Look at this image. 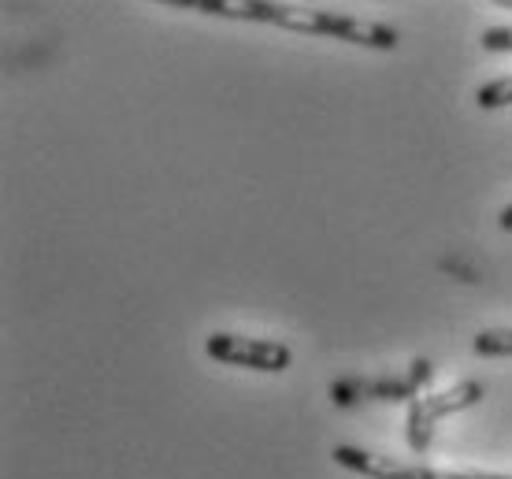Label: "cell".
I'll use <instances>...</instances> for the list:
<instances>
[{
  "mask_svg": "<svg viewBox=\"0 0 512 479\" xmlns=\"http://www.w3.org/2000/svg\"><path fill=\"white\" fill-rule=\"evenodd\" d=\"M331 457L342 468L357 472L364 479H472V472H446V468L412 465V461H397L390 454H375V450H360V446H334Z\"/></svg>",
  "mask_w": 512,
  "mask_h": 479,
  "instance_id": "obj_5",
  "label": "cell"
},
{
  "mask_svg": "<svg viewBox=\"0 0 512 479\" xmlns=\"http://www.w3.org/2000/svg\"><path fill=\"white\" fill-rule=\"evenodd\" d=\"M494 4H501V8H512V0H494Z\"/></svg>",
  "mask_w": 512,
  "mask_h": 479,
  "instance_id": "obj_11",
  "label": "cell"
},
{
  "mask_svg": "<svg viewBox=\"0 0 512 479\" xmlns=\"http://www.w3.org/2000/svg\"><path fill=\"white\" fill-rule=\"evenodd\" d=\"M472 350L479 357H512V327H490L472 338Z\"/></svg>",
  "mask_w": 512,
  "mask_h": 479,
  "instance_id": "obj_7",
  "label": "cell"
},
{
  "mask_svg": "<svg viewBox=\"0 0 512 479\" xmlns=\"http://www.w3.org/2000/svg\"><path fill=\"white\" fill-rule=\"evenodd\" d=\"M167 8H186V12L216 15V19H238V23H271L279 26L290 4L279 0H156Z\"/></svg>",
  "mask_w": 512,
  "mask_h": 479,
  "instance_id": "obj_6",
  "label": "cell"
},
{
  "mask_svg": "<svg viewBox=\"0 0 512 479\" xmlns=\"http://www.w3.org/2000/svg\"><path fill=\"white\" fill-rule=\"evenodd\" d=\"M498 227H501V231H512V205H505V208H501Z\"/></svg>",
  "mask_w": 512,
  "mask_h": 479,
  "instance_id": "obj_10",
  "label": "cell"
},
{
  "mask_svg": "<svg viewBox=\"0 0 512 479\" xmlns=\"http://www.w3.org/2000/svg\"><path fill=\"white\" fill-rule=\"evenodd\" d=\"M475 104L487 108V112H498V108H509L512 104V75L509 78H494L487 86L475 90Z\"/></svg>",
  "mask_w": 512,
  "mask_h": 479,
  "instance_id": "obj_8",
  "label": "cell"
},
{
  "mask_svg": "<svg viewBox=\"0 0 512 479\" xmlns=\"http://www.w3.org/2000/svg\"><path fill=\"white\" fill-rule=\"evenodd\" d=\"M205 353L219 364L231 368H249V372H286L294 364V350L275 338H253L238 331H216L208 335Z\"/></svg>",
  "mask_w": 512,
  "mask_h": 479,
  "instance_id": "obj_3",
  "label": "cell"
},
{
  "mask_svg": "<svg viewBox=\"0 0 512 479\" xmlns=\"http://www.w3.org/2000/svg\"><path fill=\"white\" fill-rule=\"evenodd\" d=\"M479 45L487 52H512V26H487Z\"/></svg>",
  "mask_w": 512,
  "mask_h": 479,
  "instance_id": "obj_9",
  "label": "cell"
},
{
  "mask_svg": "<svg viewBox=\"0 0 512 479\" xmlns=\"http://www.w3.org/2000/svg\"><path fill=\"white\" fill-rule=\"evenodd\" d=\"M431 364L412 361L405 376H375V379H338L331 387L334 405H357V402H416V394L427 387Z\"/></svg>",
  "mask_w": 512,
  "mask_h": 479,
  "instance_id": "obj_4",
  "label": "cell"
},
{
  "mask_svg": "<svg viewBox=\"0 0 512 479\" xmlns=\"http://www.w3.org/2000/svg\"><path fill=\"white\" fill-rule=\"evenodd\" d=\"M483 394H487V387L475 383V379H461V383H453V387H446V390H435V394H420L416 402H409V428H405L409 446L416 454H427V446L435 439L438 420L479 405Z\"/></svg>",
  "mask_w": 512,
  "mask_h": 479,
  "instance_id": "obj_2",
  "label": "cell"
},
{
  "mask_svg": "<svg viewBox=\"0 0 512 479\" xmlns=\"http://www.w3.org/2000/svg\"><path fill=\"white\" fill-rule=\"evenodd\" d=\"M282 30H294V34H312V38H334L346 41V45H360V49H379L390 52L397 49V30L375 19H357V15L327 12V8H301L290 4L282 15Z\"/></svg>",
  "mask_w": 512,
  "mask_h": 479,
  "instance_id": "obj_1",
  "label": "cell"
}]
</instances>
